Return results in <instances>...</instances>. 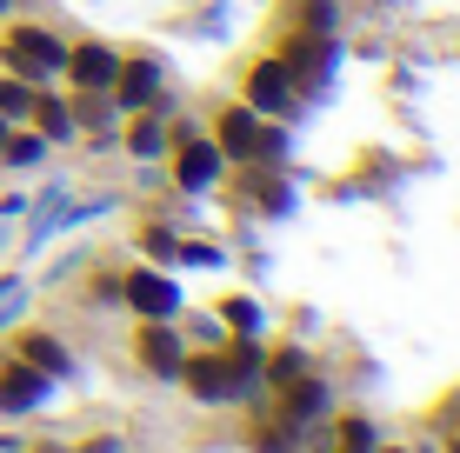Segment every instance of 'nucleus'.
<instances>
[{"mask_svg": "<svg viewBox=\"0 0 460 453\" xmlns=\"http://www.w3.org/2000/svg\"><path fill=\"white\" fill-rule=\"evenodd\" d=\"M0 54H7V74H21V81H34L40 93L60 81V60H67V40L54 34V27L40 21H0Z\"/></svg>", "mask_w": 460, "mask_h": 453, "instance_id": "nucleus-1", "label": "nucleus"}, {"mask_svg": "<svg viewBox=\"0 0 460 453\" xmlns=\"http://www.w3.org/2000/svg\"><path fill=\"white\" fill-rule=\"evenodd\" d=\"M120 307H134L140 320H181L187 314V293H181V280H173V267H134V274H120Z\"/></svg>", "mask_w": 460, "mask_h": 453, "instance_id": "nucleus-2", "label": "nucleus"}, {"mask_svg": "<svg viewBox=\"0 0 460 453\" xmlns=\"http://www.w3.org/2000/svg\"><path fill=\"white\" fill-rule=\"evenodd\" d=\"M241 100L261 120H288V114H300V81L288 74V60H280V54H261L247 67V93H241Z\"/></svg>", "mask_w": 460, "mask_h": 453, "instance_id": "nucleus-3", "label": "nucleus"}, {"mask_svg": "<svg viewBox=\"0 0 460 453\" xmlns=\"http://www.w3.org/2000/svg\"><path fill=\"white\" fill-rule=\"evenodd\" d=\"M181 387H187V400H200V407H234V400H247L220 347H208V353H187V361H181Z\"/></svg>", "mask_w": 460, "mask_h": 453, "instance_id": "nucleus-4", "label": "nucleus"}, {"mask_svg": "<svg viewBox=\"0 0 460 453\" xmlns=\"http://www.w3.org/2000/svg\"><path fill=\"white\" fill-rule=\"evenodd\" d=\"M280 60H288V74L307 93H327V87H334V67H341V40L334 34H307V27H300V34L280 47Z\"/></svg>", "mask_w": 460, "mask_h": 453, "instance_id": "nucleus-5", "label": "nucleus"}, {"mask_svg": "<svg viewBox=\"0 0 460 453\" xmlns=\"http://www.w3.org/2000/svg\"><path fill=\"white\" fill-rule=\"evenodd\" d=\"M208 127H214L208 140L220 147V161H227V167H261V161H253V153H261V114H253L247 100H227Z\"/></svg>", "mask_w": 460, "mask_h": 453, "instance_id": "nucleus-6", "label": "nucleus"}, {"mask_svg": "<svg viewBox=\"0 0 460 453\" xmlns=\"http://www.w3.org/2000/svg\"><path fill=\"white\" fill-rule=\"evenodd\" d=\"M173 187L181 194H214L220 180H227V161H220V147L208 134H187V140H173Z\"/></svg>", "mask_w": 460, "mask_h": 453, "instance_id": "nucleus-7", "label": "nucleus"}, {"mask_svg": "<svg viewBox=\"0 0 460 453\" xmlns=\"http://www.w3.org/2000/svg\"><path fill=\"white\" fill-rule=\"evenodd\" d=\"M274 414L288 420L294 433H307V427H321V420H334V387H327L321 373H300V380L274 387Z\"/></svg>", "mask_w": 460, "mask_h": 453, "instance_id": "nucleus-8", "label": "nucleus"}, {"mask_svg": "<svg viewBox=\"0 0 460 453\" xmlns=\"http://www.w3.org/2000/svg\"><path fill=\"white\" fill-rule=\"evenodd\" d=\"M120 74V47L107 40H67V60H60V81L74 93H107Z\"/></svg>", "mask_w": 460, "mask_h": 453, "instance_id": "nucleus-9", "label": "nucleus"}, {"mask_svg": "<svg viewBox=\"0 0 460 453\" xmlns=\"http://www.w3.org/2000/svg\"><path fill=\"white\" fill-rule=\"evenodd\" d=\"M107 100H114V114H140V107H154V100H167V67L161 60H127L120 54V74H114V87H107Z\"/></svg>", "mask_w": 460, "mask_h": 453, "instance_id": "nucleus-10", "label": "nucleus"}, {"mask_svg": "<svg viewBox=\"0 0 460 453\" xmlns=\"http://www.w3.org/2000/svg\"><path fill=\"white\" fill-rule=\"evenodd\" d=\"M47 400H54V380L7 353V361H0V420H27V414H40Z\"/></svg>", "mask_w": 460, "mask_h": 453, "instance_id": "nucleus-11", "label": "nucleus"}, {"mask_svg": "<svg viewBox=\"0 0 460 453\" xmlns=\"http://www.w3.org/2000/svg\"><path fill=\"white\" fill-rule=\"evenodd\" d=\"M134 361L154 373V380H181V361H187V334L173 320H140L134 334Z\"/></svg>", "mask_w": 460, "mask_h": 453, "instance_id": "nucleus-12", "label": "nucleus"}, {"mask_svg": "<svg viewBox=\"0 0 460 453\" xmlns=\"http://www.w3.org/2000/svg\"><path fill=\"white\" fill-rule=\"evenodd\" d=\"M7 340H13V347H7L13 361L40 367V373H47V380H54V387H60V380H74V347H67V340H60V334H47V327H13Z\"/></svg>", "mask_w": 460, "mask_h": 453, "instance_id": "nucleus-13", "label": "nucleus"}, {"mask_svg": "<svg viewBox=\"0 0 460 453\" xmlns=\"http://www.w3.org/2000/svg\"><path fill=\"white\" fill-rule=\"evenodd\" d=\"M67 200H74L67 180H47L40 200H27V233H21L27 254H47V247H54V221H60V207H67Z\"/></svg>", "mask_w": 460, "mask_h": 453, "instance_id": "nucleus-14", "label": "nucleus"}, {"mask_svg": "<svg viewBox=\"0 0 460 453\" xmlns=\"http://www.w3.org/2000/svg\"><path fill=\"white\" fill-rule=\"evenodd\" d=\"M27 120H34V134L47 140V147H74V140H81V107H74V100H54V87L34 100V114H27Z\"/></svg>", "mask_w": 460, "mask_h": 453, "instance_id": "nucleus-15", "label": "nucleus"}, {"mask_svg": "<svg viewBox=\"0 0 460 453\" xmlns=\"http://www.w3.org/2000/svg\"><path fill=\"white\" fill-rule=\"evenodd\" d=\"M167 100H154V107H140V114H134V127H127L120 134V147L127 153H134V161H161V153H167Z\"/></svg>", "mask_w": 460, "mask_h": 453, "instance_id": "nucleus-16", "label": "nucleus"}, {"mask_svg": "<svg viewBox=\"0 0 460 453\" xmlns=\"http://www.w3.org/2000/svg\"><path fill=\"white\" fill-rule=\"evenodd\" d=\"M334 453H380V427L367 414H341L334 420Z\"/></svg>", "mask_w": 460, "mask_h": 453, "instance_id": "nucleus-17", "label": "nucleus"}, {"mask_svg": "<svg viewBox=\"0 0 460 453\" xmlns=\"http://www.w3.org/2000/svg\"><path fill=\"white\" fill-rule=\"evenodd\" d=\"M34 100H40L34 81H21V74H7V81H0V120H7V127H21V120L34 114Z\"/></svg>", "mask_w": 460, "mask_h": 453, "instance_id": "nucleus-18", "label": "nucleus"}, {"mask_svg": "<svg viewBox=\"0 0 460 453\" xmlns=\"http://www.w3.org/2000/svg\"><path fill=\"white\" fill-rule=\"evenodd\" d=\"M307 367H314L307 347H274V353L261 361V380H267V387H288V380H300Z\"/></svg>", "mask_w": 460, "mask_h": 453, "instance_id": "nucleus-19", "label": "nucleus"}, {"mask_svg": "<svg viewBox=\"0 0 460 453\" xmlns=\"http://www.w3.org/2000/svg\"><path fill=\"white\" fill-rule=\"evenodd\" d=\"M140 254H147L154 267H173V254H181V227L147 221V227H140Z\"/></svg>", "mask_w": 460, "mask_h": 453, "instance_id": "nucleus-20", "label": "nucleus"}, {"mask_svg": "<svg viewBox=\"0 0 460 453\" xmlns=\"http://www.w3.org/2000/svg\"><path fill=\"white\" fill-rule=\"evenodd\" d=\"M40 161H47V140L7 127V140H0V167H40Z\"/></svg>", "mask_w": 460, "mask_h": 453, "instance_id": "nucleus-21", "label": "nucleus"}, {"mask_svg": "<svg viewBox=\"0 0 460 453\" xmlns=\"http://www.w3.org/2000/svg\"><path fill=\"white\" fill-rule=\"evenodd\" d=\"M253 453H300V433L274 414V420H261V427H253Z\"/></svg>", "mask_w": 460, "mask_h": 453, "instance_id": "nucleus-22", "label": "nucleus"}, {"mask_svg": "<svg viewBox=\"0 0 460 453\" xmlns=\"http://www.w3.org/2000/svg\"><path fill=\"white\" fill-rule=\"evenodd\" d=\"M214 320H220V327H234V334H261V307H253V301H241V293H227Z\"/></svg>", "mask_w": 460, "mask_h": 453, "instance_id": "nucleus-23", "label": "nucleus"}, {"mask_svg": "<svg viewBox=\"0 0 460 453\" xmlns=\"http://www.w3.org/2000/svg\"><path fill=\"white\" fill-rule=\"evenodd\" d=\"M434 440L447 447V453H460V394H447L434 407Z\"/></svg>", "mask_w": 460, "mask_h": 453, "instance_id": "nucleus-24", "label": "nucleus"}, {"mask_svg": "<svg viewBox=\"0 0 460 453\" xmlns=\"http://www.w3.org/2000/svg\"><path fill=\"white\" fill-rule=\"evenodd\" d=\"M300 27H307V34H341V0H307V7H300Z\"/></svg>", "mask_w": 460, "mask_h": 453, "instance_id": "nucleus-25", "label": "nucleus"}, {"mask_svg": "<svg viewBox=\"0 0 460 453\" xmlns=\"http://www.w3.org/2000/svg\"><path fill=\"white\" fill-rule=\"evenodd\" d=\"M173 267H227V254H220L214 240H181V254H173Z\"/></svg>", "mask_w": 460, "mask_h": 453, "instance_id": "nucleus-26", "label": "nucleus"}, {"mask_svg": "<svg viewBox=\"0 0 460 453\" xmlns=\"http://www.w3.org/2000/svg\"><path fill=\"white\" fill-rule=\"evenodd\" d=\"M27 301H34V287H13V293H0V334H13V327H21V314H27Z\"/></svg>", "mask_w": 460, "mask_h": 453, "instance_id": "nucleus-27", "label": "nucleus"}, {"mask_svg": "<svg viewBox=\"0 0 460 453\" xmlns=\"http://www.w3.org/2000/svg\"><path fill=\"white\" fill-rule=\"evenodd\" d=\"M253 161H274V167L288 161V134H280L274 120H261V153H253Z\"/></svg>", "mask_w": 460, "mask_h": 453, "instance_id": "nucleus-28", "label": "nucleus"}, {"mask_svg": "<svg viewBox=\"0 0 460 453\" xmlns=\"http://www.w3.org/2000/svg\"><path fill=\"white\" fill-rule=\"evenodd\" d=\"M87 287H93V293H87V307H120V274H93Z\"/></svg>", "mask_w": 460, "mask_h": 453, "instance_id": "nucleus-29", "label": "nucleus"}, {"mask_svg": "<svg viewBox=\"0 0 460 453\" xmlns=\"http://www.w3.org/2000/svg\"><path fill=\"white\" fill-rule=\"evenodd\" d=\"M67 453H127V433H87V440L67 447Z\"/></svg>", "mask_w": 460, "mask_h": 453, "instance_id": "nucleus-30", "label": "nucleus"}, {"mask_svg": "<svg viewBox=\"0 0 460 453\" xmlns=\"http://www.w3.org/2000/svg\"><path fill=\"white\" fill-rule=\"evenodd\" d=\"M27 213V194H0V221H21Z\"/></svg>", "mask_w": 460, "mask_h": 453, "instance_id": "nucleus-31", "label": "nucleus"}, {"mask_svg": "<svg viewBox=\"0 0 460 453\" xmlns=\"http://www.w3.org/2000/svg\"><path fill=\"white\" fill-rule=\"evenodd\" d=\"M0 453H27V440H13V433H0Z\"/></svg>", "mask_w": 460, "mask_h": 453, "instance_id": "nucleus-32", "label": "nucleus"}, {"mask_svg": "<svg viewBox=\"0 0 460 453\" xmlns=\"http://www.w3.org/2000/svg\"><path fill=\"white\" fill-rule=\"evenodd\" d=\"M13 287H21V274H0V293H13Z\"/></svg>", "mask_w": 460, "mask_h": 453, "instance_id": "nucleus-33", "label": "nucleus"}, {"mask_svg": "<svg viewBox=\"0 0 460 453\" xmlns=\"http://www.w3.org/2000/svg\"><path fill=\"white\" fill-rule=\"evenodd\" d=\"M13 7H21V0H0V21H7V13H13Z\"/></svg>", "mask_w": 460, "mask_h": 453, "instance_id": "nucleus-34", "label": "nucleus"}, {"mask_svg": "<svg viewBox=\"0 0 460 453\" xmlns=\"http://www.w3.org/2000/svg\"><path fill=\"white\" fill-rule=\"evenodd\" d=\"M34 453H67V447H54V440H47V447H34Z\"/></svg>", "mask_w": 460, "mask_h": 453, "instance_id": "nucleus-35", "label": "nucleus"}, {"mask_svg": "<svg viewBox=\"0 0 460 453\" xmlns=\"http://www.w3.org/2000/svg\"><path fill=\"white\" fill-rule=\"evenodd\" d=\"M0 247H7V221H0Z\"/></svg>", "mask_w": 460, "mask_h": 453, "instance_id": "nucleus-36", "label": "nucleus"}, {"mask_svg": "<svg viewBox=\"0 0 460 453\" xmlns=\"http://www.w3.org/2000/svg\"><path fill=\"white\" fill-rule=\"evenodd\" d=\"M0 140H7V120H0Z\"/></svg>", "mask_w": 460, "mask_h": 453, "instance_id": "nucleus-37", "label": "nucleus"}, {"mask_svg": "<svg viewBox=\"0 0 460 453\" xmlns=\"http://www.w3.org/2000/svg\"><path fill=\"white\" fill-rule=\"evenodd\" d=\"M380 453H401V447H380Z\"/></svg>", "mask_w": 460, "mask_h": 453, "instance_id": "nucleus-38", "label": "nucleus"}]
</instances>
